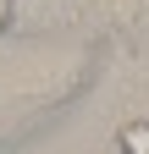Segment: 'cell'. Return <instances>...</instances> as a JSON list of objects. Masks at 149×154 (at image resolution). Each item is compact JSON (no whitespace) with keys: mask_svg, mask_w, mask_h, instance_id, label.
Listing matches in <instances>:
<instances>
[{"mask_svg":"<svg viewBox=\"0 0 149 154\" xmlns=\"http://www.w3.org/2000/svg\"><path fill=\"white\" fill-rule=\"evenodd\" d=\"M116 143H122V154H149V121L122 127V132H116Z\"/></svg>","mask_w":149,"mask_h":154,"instance_id":"6da1fadb","label":"cell"},{"mask_svg":"<svg viewBox=\"0 0 149 154\" xmlns=\"http://www.w3.org/2000/svg\"><path fill=\"white\" fill-rule=\"evenodd\" d=\"M11 28V0H0V33Z\"/></svg>","mask_w":149,"mask_h":154,"instance_id":"7a4b0ae2","label":"cell"}]
</instances>
